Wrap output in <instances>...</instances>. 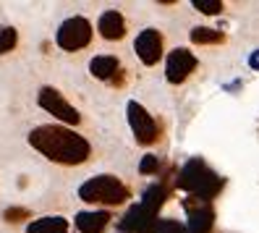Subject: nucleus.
Returning a JSON list of instances; mask_svg holds the SVG:
<instances>
[{
    "label": "nucleus",
    "mask_w": 259,
    "mask_h": 233,
    "mask_svg": "<svg viewBox=\"0 0 259 233\" xmlns=\"http://www.w3.org/2000/svg\"><path fill=\"white\" fill-rule=\"evenodd\" d=\"M29 144L60 165H79L89 158V142L63 126H37L29 134Z\"/></svg>",
    "instance_id": "f257e3e1"
},
{
    "label": "nucleus",
    "mask_w": 259,
    "mask_h": 233,
    "mask_svg": "<svg viewBox=\"0 0 259 233\" xmlns=\"http://www.w3.org/2000/svg\"><path fill=\"white\" fill-rule=\"evenodd\" d=\"M79 197L84 202H97V205H123L128 199V189L115 176H95L81 183Z\"/></svg>",
    "instance_id": "f03ea898"
},
{
    "label": "nucleus",
    "mask_w": 259,
    "mask_h": 233,
    "mask_svg": "<svg viewBox=\"0 0 259 233\" xmlns=\"http://www.w3.org/2000/svg\"><path fill=\"white\" fill-rule=\"evenodd\" d=\"M178 183H181V189H189L194 194H199V199H204V202L220 189V178L215 173H209V170L204 168V163H199V160H191L184 168Z\"/></svg>",
    "instance_id": "7ed1b4c3"
},
{
    "label": "nucleus",
    "mask_w": 259,
    "mask_h": 233,
    "mask_svg": "<svg viewBox=\"0 0 259 233\" xmlns=\"http://www.w3.org/2000/svg\"><path fill=\"white\" fill-rule=\"evenodd\" d=\"M89 40H92V26H89V21L81 19V16L66 19L63 24H60L58 34H55V42H58L63 50H68V53L87 48Z\"/></svg>",
    "instance_id": "20e7f679"
},
{
    "label": "nucleus",
    "mask_w": 259,
    "mask_h": 233,
    "mask_svg": "<svg viewBox=\"0 0 259 233\" xmlns=\"http://www.w3.org/2000/svg\"><path fill=\"white\" fill-rule=\"evenodd\" d=\"M37 100H39V105L45 107V110H48L50 115H55L58 121L71 123V126H76V123L81 121L79 110H76V107H71V105L63 100V95H60L58 89H53V87H42Z\"/></svg>",
    "instance_id": "39448f33"
},
{
    "label": "nucleus",
    "mask_w": 259,
    "mask_h": 233,
    "mask_svg": "<svg viewBox=\"0 0 259 233\" xmlns=\"http://www.w3.org/2000/svg\"><path fill=\"white\" fill-rule=\"evenodd\" d=\"M128 123H131V131L136 136L139 144H152L157 139V123L152 118L139 102H128Z\"/></svg>",
    "instance_id": "423d86ee"
},
{
    "label": "nucleus",
    "mask_w": 259,
    "mask_h": 233,
    "mask_svg": "<svg viewBox=\"0 0 259 233\" xmlns=\"http://www.w3.org/2000/svg\"><path fill=\"white\" fill-rule=\"evenodd\" d=\"M136 55L144 66H155L157 60L162 58V37L157 29H144V32L136 37Z\"/></svg>",
    "instance_id": "0eeeda50"
},
{
    "label": "nucleus",
    "mask_w": 259,
    "mask_h": 233,
    "mask_svg": "<svg viewBox=\"0 0 259 233\" xmlns=\"http://www.w3.org/2000/svg\"><path fill=\"white\" fill-rule=\"evenodd\" d=\"M194 68H196V58L189 50L178 48V50H173L170 55H167L165 76H167V82H170V84H181Z\"/></svg>",
    "instance_id": "6e6552de"
},
{
    "label": "nucleus",
    "mask_w": 259,
    "mask_h": 233,
    "mask_svg": "<svg viewBox=\"0 0 259 233\" xmlns=\"http://www.w3.org/2000/svg\"><path fill=\"white\" fill-rule=\"evenodd\" d=\"M186 210H189V228L191 233H209L212 228V210L204 199H199V207L194 202H186Z\"/></svg>",
    "instance_id": "1a4fd4ad"
},
{
    "label": "nucleus",
    "mask_w": 259,
    "mask_h": 233,
    "mask_svg": "<svg viewBox=\"0 0 259 233\" xmlns=\"http://www.w3.org/2000/svg\"><path fill=\"white\" fill-rule=\"evenodd\" d=\"M126 32V21L118 11H105L100 16V34L105 40H120Z\"/></svg>",
    "instance_id": "9d476101"
},
{
    "label": "nucleus",
    "mask_w": 259,
    "mask_h": 233,
    "mask_svg": "<svg viewBox=\"0 0 259 233\" xmlns=\"http://www.w3.org/2000/svg\"><path fill=\"white\" fill-rule=\"evenodd\" d=\"M110 223L108 212H79L76 215V228L81 233H102Z\"/></svg>",
    "instance_id": "9b49d317"
},
{
    "label": "nucleus",
    "mask_w": 259,
    "mask_h": 233,
    "mask_svg": "<svg viewBox=\"0 0 259 233\" xmlns=\"http://www.w3.org/2000/svg\"><path fill=\"white\" fill-rule=\"evenodd\" d=\"M118 68H120L118 58H113V55H97L92 63H89V71H92L97 79H115V73H120Z\"/></svg>",
    "instance_id": "f8f14e48"
},
{
    "label": "nucleus",
    "mask_w": 259,
    "mask_h": 233,
    "mask_svg": "<svg viewBox=\"0 0 259 233\" xmlns=\"http://www.w3.org/2000/svg\"><path fill=\"white\" fill-rule=\"evenodd\" d=\"M26 233H68V223L63 217H42V220L29 223Z\"/></svg>",
    "instance_id": "ddd939ff"
},
{
    "label": "nucleus",
    "mask_w": 259,
    "mask_h": 233,
    "mask_svg": "<svg viewBox=\"0 0 259 233\" xmlns=\"http://www.w3.org/2000/svg\"><path fill=\"white\" fill-rule=\"evenodd\" d=\"M223 40H225V34L218 32V29L196 26L194 32H191V42H196V45H218V42H223Z\"/></svg>",
    "instance_id": "4468645a"
},
{
    "label": "nucleus",
    "mask_w": 259,
    "mask_h": 233,
    "mask_svg": "<svg viewBox=\"0 0 259 233\" xmlns=\"http://www.w3.org/2000/svg\"><path fill=\"white\" fill-rule=\"evenodd\" d=\"M16 42H19V34H16V29H13V26H3V29H0V53H11L13 48H16Z\"/></svg>",
    "instance_id": "2eb2a0df"
},
{
    "label": "nucleus",
    "mask_w": 259,
    "mask_h": 233,
    "mask_svg": "<svg viewBox=\"0 0 259 233\" xmlns=\"http://www.w3.org/2000/svg\"><path fill=\"white\" fill-rule=\"evenodd\" d=\"M194 8L207 13V16H215V13L223 11V3H220V0H194Z\"/></svg>",
    "instance_id": "dca6fc26"
},
{
    "label": "nucleus",
    "mask_w": 259,
    "mask_h": 233,
    "mask_svg": "<svg viewBox=\"0 0 259 233\" xmlns=\"http://www.w3.org/2000/svg\"><path fill=\"white\" fill-rule=\"evenodd\" d=\"M26 217H29V210L26 207H8L3 212V220L6 223H19V220H26Z\"/></svg>",
    "instance_id": "f3484780"
},
{
    "label": "nucleus",
    "mask_w": 259,
    "mask_h": 233,
    "mask_svg": "<svg viewBox=\"0 0 259 233\" xmlns=\"http://www.w3.org/2000/svg\"><path fill=\"white\" fill-rule=\"evenodd\" d=\"M157 158H155V154H147V158L142 160V165H139V170H142V173H155V170H157Z\"/></svg>",
    "instance_id": "a211bd4d"
},
{
    "label": "nucleus",
    "mask_w": 259,
    "mask_h": 233,
    "mask_svg": "<svg viewBox=\"0 0 259 233\" xmlns=\"http://www.w3.org/2000/svg\"><path fill=\"white\" fill-rule=\"evenodd\" d=\"M251 68H259V53L251 55Z\"/></svg>",
    "instance_id": "6ab92c4d"
}]
</instances>
